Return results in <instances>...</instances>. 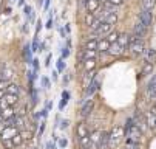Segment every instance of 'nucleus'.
Listing matches in <instances>:
<instances>
[{"mask_svg":"<svg viewBox=\"0 0 156 149\" xmlns=\"http://www.w3.org/2000/svg\"><path fill=\"white\" fill-rule=\"evenodd\" d=\"M87 59H96V51L83 48V61H87Z\"/></svg>","mask_w":156,"mask_h":149,"instance_id":"30","label":"nucleus"},{"mask_svg":"<svg viewBox=\"0 0 156 149\" xmlns=\"http://www.w3.org/2000/svg\"><path fill=\"white\" fill-rule=\"evenodd\" d=\"M99 0H87L85 2V8H87V11L88 13H91V14H94L98 9H99Z\"/></svg>","mask_w":156,"mask_h":149,"instance_id":"14","label":"nucleus"},{"mask_svg":"<svg viewBox=\"0 0 156 149\" xmlns=\"http://www.w3.org/2000/svg\"><path fill=\"white\" fill-rule=\"evenodd\" d=\"M125 138V127L115 126L111 132L108 134V149H115L119 146V143Z\"/></svg>","mask_w":156,"mask_h":149,"instance_id":"2","label":"nucleus"},{"mask_svg":"<svg viewBox=\"0 0 156 149\" xmlns=\"http://www.w3.org/2000/svg\"><path fill=\"white\" fill-rule=\"evenodd\" d=\"M39 47H40V45H39V39L34 37L33 44H31V50H33V51H39Z\"/></svg>","mask_w":156,"mask_h":149,"instance_id":"36","label":"nucleus"},{"mask_svg":"<svg viewBox=\"0 0 156 149\" xmlns=\"http://www.w3.org/2000/svg\"><path fill=\"white\" fill-rule=\"evenodd\" d=\"M139 22H142L147 28L151 25V22H153V14H151V11H145V9H142L141 13H139Z\"/></svg>","mask_w":156,"mask_h":149,"instance_id":"8","label":"nucleus"},{"mask_svg":"<svg viewBox=\"0 0 156 149\" xmlns=\"http://www.w3.org/2000/svg\"><path fill=\"white\" fill-rule=\"evenodd\" d=\"M66 144H68V140H66V138H60L59 140V146L63 149V147H66Z\"/></svg>","mask_w":156,"mask_h":149,"instance_id":"42","label":"nucleus"},{"mask_svg":"<svg viewBox=\"0 0 156 149\" xmlns=\"http://www.w3.org/2000/svg\"><path fill=\"white\" fill-rule=\"evenodd\" d=\"M0 115H2L3 121H8V120H11L12 117H16V110H14V107H6V109H3V110H0Z\"/></svg>","mask_w":156,"mask_h":149,"instance_id":"18","label":"nucleus"},{"mask_svg":"<svg viewBox=\"0 0 156 149\" xmlns=\"http://www.w3.org/2000/svg\"><path fill=\"white\" fill-rule=\"evenodd\" d=\"M98 89H99V81H98V76L93 75V79H91V82H90V86L85 89V96H91Z\"/></svg>","mask_w":156,"mask_h":149,"instance_id":"9","label":"nucleus"},{"mask_svg":"<svg viewBox=\"0 0 156 149\" xmlns=\"http://www.w3.org/2000/svg\"><path fill=\"white\" fill-rule=\"evenodd\" d=\"M145 98H147V99H154V101H156V75H153L151 79H150L148 84H147Z\"/></svg>","mask_w":156,"mask_h":149,"instance_id":"4","label":"nucleus"},{"mask_svg":"<svg viewBox=\"0 0 156 149\" xmlns=\"http://www.w3.org/2000/svg\"><path fill=\"white\" fill-rule=\"evenodd\" d=\"M122 51H124V48L116 42V44H111V47H110V50H108V54H111V56H119Z\"/></svg>","mask_w":156,"mask_h":149,"instance_id":"20","label":"nucleus"},{"mask_svg":"<svg viewBox=\"0 0 156 149\" xmlns=\"http://www.w3.org/2000/svg\"><path fill=\"white\" fill-rule=\"evenodd\" d=\"M99 149H108V134H107V132H102Z\"/></svg>","mask_w":156,"mask_h":149,"instance_id":"28","label":"nucleus"},{"mask_svg":"<svg viewBox=\"0 0 156 149\" xmlns=\"http://www.w3.org/2000/svg\"><path fill=\"white\" fill-rule=\"evenodd\" d=\"M47 28H53V19H50L47 22Z\"/></svg>","mask_w":156,"mask_h":149,"instance_id":"49","label":"nucleus"},{"mask_svg":"<svg viewBox=\"0 0 156 149\" xmlns=\"http://www.w3.org/2000/svg\"><path fill=\"white\" fill-rule=\"evenodd\" d=\"M40 28H42V22H40V20H39V22H37V28H36V34H39Z\"/></svg>","mask_w":156,"mask_h":149,"instance_id":"48","label":"nucleus"},{"mask_svg":"<svg viewBox=\"0 0 156 149\" xmlns=\"http://www.w3.org/2000/svg\"><path fill=\"white\" fill-rule=\"evenodd\" d=\"M76 135L79 137V140L80 138H83V137H87V135H90V132H88V127H87V124L82 121V123H77V126H76Z\"/></svg>","mask_w":156,"mask_h":149,"instance_id":"12","label":"nucleus"},{"mask_svg":"<svg viewBox=\"0 0 156 149\" xmlns=\"http://www.w3.org/2000/svg\"><path fill=\"white\" fill-rule=\"evenodd\" d=\"M96 19H98V17H96L94 14H91V13H88V14L85 16V25H88V27L91 28V27H93V24L96 22Z\"/></svg>","mask_w":156,"mask_h":149,"instance_id":"25","label":"nucleus"},{"mask_svg":"<svg viewBox=\"0 0 156 149\" xmlns=\"http://www.w3.org/2000/svg\"><path fill=\"white\" fill-rule=\"evenodd\" d=\"M68 124H70V121H68V120H63V121H62V124H60V129H65V127H68Z\"/></svg>","mask_w":156,"mask_h":149,"instance_id":"45","label":"nucleus"},{"mask_svg":"<svg viewBox=\"0 0 156 149\" xmlns=\"http://www.w3.org/2000/svg\"><path fill=\"white\" fill-rule=\"evenodd\" d=\"M5 92L9 93V95H17V96H19V93H20V87L17 86V84H14V82H9V84H8V87L5 89Z\"/></svg>","mask_w":156,"mask_h":149,"instance_id":"21","label":"nucleus"},{"mask_svg":"<svg viewBox=\"0 0 156 149\" xmlns=\"http://www.w3.org/2000/svg\"><path fill=\"white\" fill-rule=\"evenodd\" d=\"M93 107H94V102H93V99H88V101L82 106V109H80V115H82L83 118H87L88 115L91 114Z\"/></svg>","mask_w":156,"mask_h":149,"instance_id":"13","label":"nucleus"},{"mask_svg":"<svg viewBox=\"0 0 156 149\" xmlns=\"http://www.w3.org/2000/svg\"><path fill=\"white\" fill-rule=\"evenodd\" d=\"M94 75V73H93ZM93 75H90V73H87L85 76H83V87L87 89L88 86H90V82H91V79H93Z\"/></svg>","mask_w":156,"mask_h":149,"instance_id":"34","label":"nucleus"},{"mask_svg":"<svg viewBox=\"0 0 156 149\" xmlns=\"http://www.w3.org/2000/svg\"><path fill=\"white\" fill-rule=\"evenodd\" d=\"M144 59L147 64H154L156 62V50L154 48H148L144 53Z\"/></svg>","mask_w":156,"mask_h":149,"instance_id":"15","label":"nucleus"},{"mask_svg":"<svg viewBox=\"0 0 156 149\" xmlns=\"http://www.w3.org/2000/svg\"><path fill=\"white\" fill-rule=\"evenodd\" d=\"M142 131L136 126L135 120L128 118L127 124H125V138H127V146L130 144H139V138H141Z\"/></svg>","mask_w":156,"mask_h":149,"instance_id":"1","label":"nucleus"},{"mask_svg":"<svg viewBox=\"0 0 156 149\" xmlns=\"http://www.w3.org/2000/svg\"><path fill=\"white\" fill-rule=\"evenodd\" d=\"M107 2L110 3V5H116V6H119V5H122V2H124V0H107Z\"/></svg>","mask_w":156,"mask_h":149,"instance_id":"40","label":"nucleus"},{"mask_svg":"<svg viewBox=\"0 0 156 149\" xmlns=\"http://www.w3.org/2000/svg\"><path fill=\"white\" fill-rule=\"evenodd\" d=\"M23 11H25V16L30 19V17H31V14H33V9H31V6H30V5H25Z\"/></svg>","mask_w":156,"mask_h":149,"instance_id":"39","label":"nucleus"},{"mask_svg":"<svg viewBox=\"0 0 156 149\" xmlns=\"http://www.w3.org/2000/svg\"><path fill=\"white\" fill-rule=\"evenodd\" d=\"M42 3H43V0H37V5H39V6H40Z\"/></svg>","mask_w":156,"mask_h":149,"instance_id":"53","label":"nucleus"},{"mask_svg":"<svg viewBox=\"0 0 156 149\" xmlns=\"http://www.w3.org/2000/svg\"><path fill=\"white\" fill-rule=\"evenodd\" d=\"M19 5L22 6V5H25V0H19Z\"/></svg>","mask_w":156,"mask_h":149,"instance_id":"52","label":"nucleus"},{"mask_svg":"<svg viewBox=\"0 0 156 149\" xmlns=\"http://www.w3.org/2000/svg\"><path fill=\"white\" fill-rule=\"evenodd\" d=\"M131 53L135 54V56H141L145 53V44H144V40L136 37V36H131V42H130V47Z\"/></svg>","mask_w":156,"mask_h":149,"instance_id":"3","label":"nucleus"},{"mask_svg":"<svg viewBox=\"0 0 156 149\" xmlns=\"http://www.w3.org/2000/svg\"><path fill=\"white\" fill-rule=\"evenodd\" d=\"M31 98H33V104H36L37 102V93H36V90H31Z\"/></svg>","mask_w":156,"mask_h":149,"instance_id":"44","label":"nucleus"},{"mask_svg":"<svg viewBox=\"0 0 156 149\" xmlns=\"http://www.w3.org/2000/svg\"><path fill=\"white\" fill-rule=\"evenodd\" d=\"M50 64H51V54H48L47 56V61H45V65L47 67H50Z\"/></svg>","mask_w":156,"mask_h":149,"instance_id":"47","label":"nucleus"},{"mask_svg":"<svg viewBox=\"0 0 156 149\" xmlns=\"http://www.w3.org/2000/svg\"><path fill=\"white\" fill-rule=\"evenodd\" d=\"M83 65H85V70L87 72H91L96 67V61L94 59H87V61H83Z\"/></svg>","mask_w":156,"mask_h":149,"instance_id":"26","label":"nucleus"},{"mask_svg":"<svg viewBox=\"0 0 156 149\" xmlns=\"http://www.w3.org/2000/svg\"><path fill=\"white\" fill-rule=\"evenodd\" d=\"M133 33H135V36H136V37H139V39H141V37L147 33V27H145L142 22H138V24L135 25V28H133Z\"/></svg>","mask_w":156,"mask_h":149,"instance_id":"17","label":"nucleus"},{"mask_svg":"<svg viewBox=\"0 0 156 149\" xmlns=\"http://www.w3.org/2000/svg\"><path fill=\"white\" fill-rule=\"evenodd\" d=\"M110 47H111V44L107 40V37H102V39L99 40V44H98V50H99L101 53H108Z\"/></svg>","mask_w":156,"mask_h":149,"instance_id":"19","label":"nucleus"},{"mask_svg":"<svg viewBox=\"0 0 156 149\" xmlns=\"http://www.w3.org/2000/svg\"><path fill=\"white\" fill-rule=\"evenodd\" d=\"M19 132H20V131L17 129V127H14V126H6L5 129L2 131V140H11V138L16 137Z\"/></svg>","mask_w":156,"mask_h":149,"instance_id":"7","label":"nucleus"},{"mask_svg":"<svg viewBox=\"0 0 156 149\" xmlns=\"http://www.w3.org/2000/svg\"><path fill=\"white\" fill-rule=\"evenodd\" d=\"M68 99H70V93L66 92V90H63V92H62V101H60V104H59V110H63V107L66 106Z\"/></svg>","mask_w":156,"mask_h":149,"instance_id":"24","label":"nucleus"},{"mask_svg":"<svg viewBox=\"0 0 156 149\" xmlns=\"http://www.w3.org/2000/svg\"><path fill=\"white\" fill-rule=\"evenodd\" d=\"M47 149H54V143H48L47 144Z\"/></svg>","mask_w":156,"mask_h":149,"instance_id":"50","label":"nucleus"},{"mask_svg":"<svg viewBox=\"0 0 156 149\" xmlns=\"http://www.w3.org/2000/svg\"><path fill=\"white\" fill-rule=\"evenodd\" d=\"M102 22H107L110 25H115L118 22V16H116V11H104V16L101 17Z\"/></svg>","mask_w":156,"mask_h":149,"instance_id":"6","label":"nucleus"},{"mask_svg":"<svg viewBox=\"0 0 156 149\" xmlns=\"http://www.w3.org/2000/svg\"><path fill=\"white\" fill-rule=\"evenodd\" d=\"M101 137H102V131L96 129L90 134V138H91V144H93V149H99V144H101Z\"/></svg>","mask_w":156,"mask_h":149,"instance_id":"11","label":"nucleus"},{"mask_svg":"<svg viewBox=\"0 0 156 149\" xmlns=\"http://www.w3.org/2000/svg\"><path fill=\"white\" fill-rule=\"evenodd\" d=\"M2 144H3V147H5V149H16V146H14L12 140H2Z\"/></svg>","mask_w":156,"mask_h":149,"instance_id":"35","label":"nucleus"},{"mask_svg":"<svg viewBox=\"0 0 156 149\" xmlns=\"http://www.w3.org/2000/svg\"><path fill=\"white\" fill-rule=\"evenodd\" d=\"M124 149H130V147H128V146H125V147H124Z\"/></svg>","mask_w":156,"mask_h":149,"instance_id":"54","label":"nucleus"},{"mask_svg":"<svg viewBox=\"0 0 156 149\" xmlns=\"http://www.w3.org/2000/svg\"><path fill=\"white\" fill-rule=\"evenodd\" d=\"M53 79H57V72H53Z\"/></svg>","mask_w":156,"mask_h":149,"instance_id":"51","label":"nucleus"},{"mask_svg":"<svg viewBox=\"0 0 156 149\" xmlns=\"http://www.w3.org/2000/svg\"><path fill=\"white\" fill-rule=\"evenodd\" d=\"M31 51H33V50H31V45H30V44H28V45H25V59H27V62H28V64H31V62H33V59H31Z\"/></svg>","mask_w":156,"mask_h":149,"instance_id":"33","label":"nucleus"},{"mask_svg":"<svg viewBox=\"0 0 156 149\" xmlns=\"http://www.w3.org/2000/svg\"><path fill=\"white\" fill-rule=\"evenodd\" d=\"M42 86H43V89H50V79L47 76L42 78Z\"/></svg>","mask_w":156,"mask_h":149,"instance_id":"37","label":"nucleus"},{"mask_svg":"<svg viewBox=\"0 0 156 149\" xmlns=\"http://www.w3.org/2000/svg\"><path fill=\"white\" fill-rule=\"evenodd\" d=\"M68 56H70V47L62 48V59H63V58H68Z\"/></svg>","mask_w":156,"mask_h":149,"instance_id":"41","label":"nucleus"},{"mask_svg":"<svg viewBox=\"0 0 156 149\" xmlns=\"http://www.w3.org/2000/svg\"><path fill=\"white\" fill-rule=\"evenodd\" d=\"M145 121H147V127H150V129H154L156 127V106L153 109H150L148 112H145Z\"/></svg>","mask_w":156,"mask_h":149,"instance_id":"5","label":"nucleus"},{"mask_svg":"<svg viewBox=\"0 0 156 149\" xmlns=\"http://www.w3.org/2000/svg\"><path fill=\"white\" fill-rule=\"evenodd\" d=\"M118 39H119V33H116V31H111V33L107 36V40L110 42V44H116Z\"/></svg>","mask_w":156,"mask_h":149,"instance_id":"29","label":"nucleus"},{"mask_svg":"<svg viewBox=\"0 0 156 149\" xmlns=\"http://www.w3.org/2000/svg\"><path fill=\"white\" fill-rule=\"evenodd\" d=\"M111 30H113V25H110V24H107V22H102L101 27H99L94 33H96L98 36H102V37H104V36H108V34L111 33Z\"/></svg>","mask_w":156,"mask_h":149,"instance_id":"10","label":"nucleus"},{"mask_svg":"<svg viewBox=\"0 0 156 149\" xmlns=\"http://www.w3.org/2000/svg\"><path fill=\"white\" fill-rule=\"evenodd\" d=\"M11 140H12V143H14V146L17 147V146H20L22 143H23V140H25V138H23V135H22V132H19V134H17L16 137H12Z\"/></svg>","mask_w":156,"mask_h":149,"instance_id":"31","label":"nucleus"},{"mask_svg":"<svg viewBox=\"0 0 156 149\" xmlns=\"http://www.w3.org/2000/svg\"><path fill=\"white\" fill-rule=\"evenodd\" d=\"M43 131H45V123H42V124H40V129H39V135H42V134H43Z\"/></svg>","mask_w":156,"mask_h":149,"instance_id":"46","label":"nucleus"},{"mask_svg":"<svg viewBox=\"0 0 156 149\" xmlns=\"http://www.w3.org/2000/svg\"><path fill=\"white\" fill-rule=\"evenodd\" d=\"M98 44H99V40L96 39H88L87 40V44H85V50H98Z\"/></svg>","mask_w":156,"mask_h":149,"instance_id":"23","label":"nucleus"},{"mask_svg":"<svg viewBox=\"0 0 156 149\" xmlns=\"http://www.w3.org/2000/svg\"><path fill=\"white\" fill-rule=\"evenodd\" d=\"M153 73V64H144V67H142V72H141V75L142 76H148V75H151Z\"/></svg>","mask_w":156,"mask_h":149,"instance_id":"27","label":"nucleus"},{"mask_svg":"<svg viewBox=\"0 0 156 149\" xmlns=\"http://www.w3.org/2000/svg\"><path fill=\"white\" fill-rule=\"evenodd\" d=\"M57 70H59V72H63V70H65V62H63V59H59V61H57Z\"/></svg>","mask_w":156,"mask_h":149,"instance_id":"38","label":"nucleus"},{"mask_svg":"<svg viewBox=\"0 0 156 149\" xmlns=\"http://www.w3.org/2000/svg\"><path fill=\"white\" fill-rule=\"evenodd\" d=\"M33 67H34V73H37V70H39V59H33Z\"/></svg>","mask_w":156,"mask_h":149,"instance_id":"43","label":"nucleus"},{"mask_svg":"<svg viewBox=\"0 0 156 149\" xmlns=\"http://www.w3.org/2000/svg\"><path fill=\"white\" fill-rule=\"evenodd\" d=\"M130 42H131V36H128L127 33H124V34H119V39H118V44L125 50L127 47H130Z\"/></svg>","mask_w":156,"mask_h":149,"instance_id":"16","label":"nucleus"},{"mask_svg":"<svg viewBox=\"0 0 156 149\" xmlns=\"http://www.w3.org/2000/svg\"><path fill=\"white\" fill-rule=\"evenodd\" d=\"M153 6H154V0H142V8L145 11H151Z\"/></svg>","mask_w":156,"mask_h":149,"instance_id":"32","label":"nucleus"},{"mask_svg":"<svg viewBox=\"0 0 156 149\" xmlns=\"http://www.w3.org/2000/svg\"><path fill=\"white\" fill-rule=\"evenodd\" d=\"M79 144H80L82 149H93V144H91V138H90V135H87V137L80 138V140H79Z\"/></svg>","mask_w":156,"mask_h":149,"instance_id":"22","label":"nucleus"}]
</instances>
